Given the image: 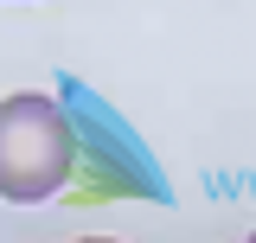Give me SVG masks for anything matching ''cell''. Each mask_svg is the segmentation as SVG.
Wrapping results in <instances>:
<instances>
[{
    "instance_id": "cell-1",
    "label": "cell",
    "mask_w": 256,
    "mask_h": 243,
    "mask_svg": "<svg viewBox=\"0 0 256 243\" xmlns=\"http://www.w3.org/2000/svg\"><path fill=\"white\" fill-rule=\"evenodd\" d=\"M77 173V128L52 96H6L0 102V198L45 205Z\"/></svg>"
}]
</instances>
